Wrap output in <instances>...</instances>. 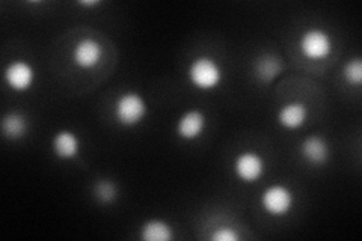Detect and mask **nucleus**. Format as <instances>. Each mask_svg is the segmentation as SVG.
Here are the masks:
<instances>
[{
    "label": "nucleus",
    "instance_id": "f257e3e1",
    "mask_svg": "<svg viewBox=\"0 0 362 241\" xmlns=\"http://www.w3.org/2000/svg\"><path fill=\"white\" fill-rule=\"evenodd\" d=\"M186 74L190 86L201 93H213L219 89L225 78L221 62L209 54H201L192 59Z\"/></svg>",
    "mask_w": 362,
    "mask_h": 241
},
{
    "label": "nucleus",
    "instance_id": "f03ea898",
    "mask_svg": "<svg viewBox=\"0 0 362 241\" xmlns=\"http://www.w3.org/2000/svg\"><path fill=\"white\" fill-rule=\"evenodd\" d=\"M148 102L136 90H126L113 102V118L122 129H136L148 117Z\"/></svg>",
    "mask_w": 362,
    "mask_h": 241
},
{
    "label": "nucleus",
    "instance_id": "7ed1b4c3",
    "mask_svg": "<svg viewBox=\"0 0 362 241\" xmlns=\"http://www.w3.org/2000/svg\"><path fill=\"white\" fill-rule=\"evenodd\" d=\"M334 37L329 30L320 26L305 29L298 38V50L303 59L311 62H323L334 53Z\"/></svg>",
    "mask_w": 362,
    "mask_h": 241
},
{
    "label": "nucleus",
    "instance_id": "20e7f679",
    "mask_svg": "<svg viewBox=\"0 0 362 241\" xmlns=\"http://www.w3.org/2000/svg\"><path fill=\"white\" fill-rule=\"evenodd\" d=\"M259 205L267 216L282 219L296 206V194L290 186L282 184V182H274L259 194Z\"/></svg>",
    "mask_w": 362,
    "mask_h": 241
},
{
    "label": "nucleus",
    "instance_id": "39448f33",
    "mask_svg": "<svg viewBox=\"0 0 362 241\" xmlns=\"http://www.w3.org/2000/svg\"><path fill=\"white\" fill-rule=\"evenodd\" d=\"M266 160L264 157L254 149H245L240 151L233 160V172L234 177L242 184H255L266 174Z\"/></svg>",
    "mask_w": 362,
    "mask_h": 241
},
{
    "label": "nucleus",
    "instance_id": "423d86ee",
    "mask_svg": "<svg viewBox=\"0 0 362 241\" xmlns=\"http://www.w3.org/2000/svg\"><path fill=\"white\" fill-rule=\"evenodd\" d=\"M105 57V47L97 38L83 37L71 47V64L81 71H93Z\"/></svg>",
    "mask_w": 362,
    "mask_h": 241
},
{
    "label": "nucleus",
    "instance_id": "0eeeda50",
    "mask_svg": "<svg viewBox=\"0 0 362 241\" xmlns=\"http://www.w3.org/2000/svg\"><path fill=\"white\" fill-rule=\"evenodd\" d=\"M37 70L29 61L26 59H14L11 61L4 71V80L6 86L14 90L17 94L28 93L37 82Z\"/></svg>",
    "mask_w": 362,
    "mask_h": 241
},
{
    "label": "nucleus",
    "instance_id": "6e6552de",
    "mask_svg": "<svg viewBox=\"0 0 362 241\" xmlns=\"http://www.w3.org/2000/svg\"><path fill=\"white\" fill-rule=\"evenodd\" d=\"M299 155L310 166H325L332 155L331 143L322 134H310L299 143Z\"/></svg>",
    "mask_w": 362,
    "mask_h": 241
},
{
    "label": "nucleus",
    "instance_id": "1a4fd4ad",
    "mask_svg": "<svg viewBox=\"0 0 362 241\" xmlns=\"http://www.w3.org/2000/svg\"><path fill=\"white\" fill-rule=\"evenodd\" d=\"M207 114L201 109H189L178 118L175 124V133L181 141L195 142L204 136L207 130Z\"/></svg>",
    "mask_w": 362,
    "mask_h": 241
},
{
    "label": "nucleus",
    "instance_id": "9d476101",
    "mask_svg": "<svg viewBox=\"0 0 362 241\" xmlns=\"http://www.w3.org/2000/svg\"><path fill=\"white\" fill-rule=\"evenodd\" d=\"M310 118V107L307 102L293 100L282 105L276 112V122L281 129L287 131L300 130Z\"/></svg>",
    "mask_w": 362,
    "mask_h": 241
},
{
    "label": "nucleus",
    "instance_id": "9b49d317",
    "mask_svg": "<svg viewBox=\"0 0 362 241\" xmlns=\"http://www.w3.org/2000/svg\"><path fill=\"white\" fill-rule=\"evenodd\" d=\"M52 153L59 162H74L82 154V142L76 131L62 129L52 139Z\"/></svg>",
    "mask_w": 362,
    "mask_h": 241
},
{
    "label": "nucleus",
    "instance_id": "f8f14e48",
    "mask_svg": "<svg viewBox=\"0 0 362 241\" xmlns=\"http://www.w3.org/2000/svg\"><path fill=\"white\" fill-rule=\"evenodd\" d=\"M30 130V121L23 112L11 110L2 118V136L6 141L17 142L25 139Z\"/></svg>",
    "mask_w": 362,
    "mask_h": 241
},
{
    "label": "nucleus",
    "instance_id": "ddd939ff",
    "mask_svg": "<svg viewBox=\"0 0 362 241\" xmlns=\"http://www.w3.org/2000/svg\"><path fill=\"white\" fill-rule=\"evenodd\" d=\"M284 66L278 56L275 54H263L255 59L254 64V73L258 77L259 82L263 83H272L276 80L281 74Z\"/></svg>",
    "mask_w": 362,
    "mask_h": 241
},
{
    "label": "nucleus",
    "instance_id": "4468645a",
    "mask_svg": "<svg viewBox=\"0 0 362 241\" xmlns=\"http://www.w3.org/2000/svg\"><path fill=\"white\" fill-rule=\"evenodd\" d=\"M139 238L144 241H173L175 238L174 228L166 221L150 219L142 223Z\"/></svg>",
    "mask_w": 362,
    "mask_h": 241
},
{
    "label": "nucleus",
    "instance_id": "2eb2a0df",
    "mask_svg": "<svg viewBox=\"0 0 362 241\" xmlns=\"http://www.w3.org/2000/svg\"><path fill=\"white\" fill-rule=\"evenodd\" d=\"M93 193L97 202L101 205H112L118 199V187L115 184V181H112L109 178L95 180L93 186Z\"/></svg>",
    "mask_w": 362,
    "mask_h": 241
},
{
    "label": "nucleus",
    "instance_id": "dca6fc26",
    "mask_svg": "<svg viewBox=\"0 0 362 241\" xmlns=\"http://www.w3.org/2000/svg\"><path fill=\"white\" fill-rule=\"evenodd\" d=\"M341 76H343V80L349 86H355V88L361 86V82H362V59L359 56L352 57V59H349L344 64Z\"/></svg>",
    "mask_w": 362,
    "mask_h": 241
},
{
    "label": "nucleus",
    "instance_id": "f3484780",
    "mask_svg": "<svg viewBox=\"0 0 362 241\" xmlns=\"http://www.w3.org/2000/svg\"><path fill=\"white\" fill-rule=\"evenodd\" d=\"M211 241H239L240 234L230 225H219L213 229L210 234Z\"/></svg>",
    "mask_w": 362,
    "mask_h": 241
},
{
    "label": "nucleus",
    "instance_id": "a211bd4d",
    "mask_svg": "<svg viewBox=\"0 0 362 241\" xmlns=\"http://www.w3.org/2000/svg\"><path fill=\"white\" fill-rule=\"evenodd\" d=\"M101 4H103L101 0H81V2H77V5L82 8H97Z\"/></svg>",
    "mask_w": 362,
    "mask_h": 241
}]
</instances>
